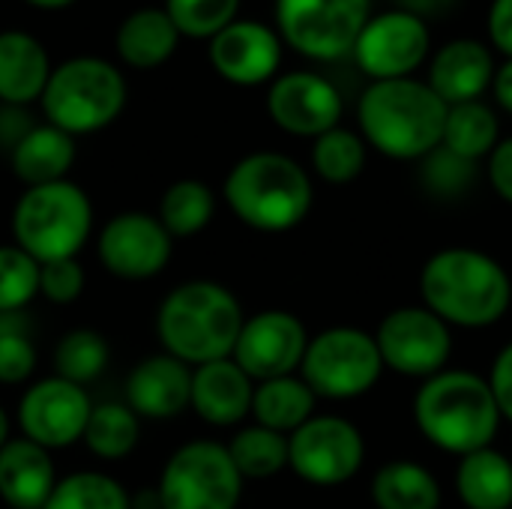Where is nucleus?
<instances>
[{"mask_svg": "<svg viewBox=\"0 0 512 509\" xmlns=\"http://www.w3.org/2000/svg\"><path fill=\"white\" fill-rule=\"evenodd\" d=\"M309 336L297 315L282 309L258 312L255 318L243 321V330L234 345V363L252 381H273L294 375L306 354Z\"/></svg>", "mask_w": 512, "mask_h": 509, "instance_id": "obj_14", "label": "nucleus"}, {"mask_svg": "<svg viewBox=\"0 0 512 509\" xmlns=\"http://www.w3.org/2000/svg\"><path fill=\"white\" fill-rule=\"evenodd\" d=\"M216 198L201 180H177L165 189L159 201V222L171 237H192L204 231L213 219Z\"/></svg>", "mask_w": 512, "mask_h": 509, "instance_id": "obj_30", "label": "nucleus"}, {"mask_svg": "<svg viewBox=\"0 0 512 509\" xmlns=\"http://www.w3.org/2000/svg\"><path fill=\"white\" fill-rule=\"evenodd\" d=\"M402 12H411L417 18H435V15H444L456 6V0H396Z\"/></svg>", "mask_w": 512, "mask_h": 509, "instance_id": "obj_45", "label": "nucleus"}, {"mask_svg": "<svg viewBox=\"0 0 512 509\" xmlns=\"http://www.w3.org/2000/svg\"><path fill=\"white\" fill-rule=\"evenodd\" d=\"M39 294V264L18 246H0V315L21 312Z\"/></svg>", "mask_w": 512, "mask_h": 509, "instance_id": "obj_37", "label": "nucleus"}, {"mask_svg": "<svg viewBox=\"0 0 512 509\" xmlns=\"http://www.w3.org/2000/svg\"><path fill=\"white\" fill-rule=\"evenodd\" d=\"M222 192L243 225L267 234L297 228L312 210L309 174L300 162L273 150L243 156L228 171Z\"/></svg>", "mask_w": 512, "mask_h": 509, "instance_id": "obj_5", "label": "nucleus"}, {"mask_svg": "<svg viewBox=\"0 0 512 509\" xmlns=\"http://www.w3.org/2000/svg\"><path fill=\"white\" fill-rule=\"evenodd\" d=\"M450 105L417 78L372 81L360 96L363 141L390 159H426L444 141Z\"/></svg>", "mask_w": 512, "mask_h": 509, "instance_id": "obj_2", "label": "nucleus"}, {"mask_svg": "<svg viewBox=\"0 0 512 509\" xmlns=\"http://www.w3.org/2000/svg\"><path fill=\"white\" fill-rule=\"evenodd\" d=\"M39 102L51 126L72 138L90 135L120 117L126 105V78L102 57H69L51 69Z\"/></svg>", "mask_w": 512, "mask_h": 509, "instance_id": "obj_6", "label": "nucleus"}, {"mask_svg": "<svg viewBox=\"0 0 512 509\" xmlns=\"http://www.w3.org/2000/svg\"><path fill=\"white\" fill-rule=\"evenodd\" d=\"M315 393L303 378L285 375L273 381H261L252 393V414L258 426L273 429L279 435L297 432L303 423H309L315 414Z\"/></svg>", "mask_w": 512, "mask_h": 509, "instance_id": "obj_27", "label": "nucleus"}, {"mask_svg": "<svg viewBox=\"0 0 512 509\" xmlns=\"http://www.w3.org/2000/svg\"><path fill=\"white\" fill-rule=\"evenodd\" d=\"M351 54L375 81L411 78V72L429 54V27L423 18L402 9L375 15L366 21Z\"/></svg>", "mask_w": 512, "mask_h": 509, "instance_id": "obj_13", "label": "nucleus"}, {"mask_svg": "<svg viewBox=\"0 0 512 509\" xmlns=\"http://www.w3.org/2000/svg\"><path fill=\"white\" fill-rule=\"evenodd\" d=\"M45 509H132V504L117 480L96 471H81L54 486Z\"/></svg>", "mask_w": 512, "mask_h": 509, "instance_id": "obj_34", "label": "nucleus"}, {"mask_svg": "<svg viewBox=\"0 0 512 509\" xmlns=\"http://www.w3.org/2000/svg\"><path fill=\"white\" fill-rule=\"evenodd\" d=\"M492 90H495V102L510 111L512 114V57L495 69V78H492Z\"/></svg>", "mask_w": 512, "mask_h": 509, "instance_id": "obj_46", "label": "nucleus"}, {"mask_svg": "<svg viewBox=\"0 0 512 509\" xmlns=\"http://www.w3.org/2000/svg\"><path fill=\"white\" fill-rule=\"evenodd\" d=\"M156 492L162 509H237L243 477L228 447L192 441L168 459Z\"/></svg>", "mask_w": 512, "mask_h": 509, "instance_id": "obj_9", "label": "nucleus"}, {"mask_svg": "<svg viewBox=\"0 0 512 509\" xmlns=\"http://www.w3.org/2000/svg\"><path fill=\"white\" fill-rule=\"evenodd\" d=\"M24 3L36 6V9H66V6H72L75 0H24Z\"/></svg>", "mask_w": 512, "mask_h": 509, "instance_id": "obj_47", "label": "nucleus"}, {"mask_svg": "<svg viewBox=\"0 0 512 509\" xmlns=\"http://www.w3.org/2000/svg\"><path fill=\"white\" fill-rule=\"evenodd\" d=\"M9 162H12L15 177L27 183V189L66 180V171L75 162V138L51 123L33 126L9 150Z\"/></svg>", "mask_w": 512, "mask_h": 509, "instance_id": "obj_25", "label": "nucleus"}, {"mask_svg": "<svg viewBox=\"0 0 512 509\" xmlns=\"http://www.w3.org/2000/svg\"><path fill=\"white\" fill-rule=\"evenodd\" d=\"M312 168L333 186L354 183L366 168V141L351 129H330L312 144Z\"/></svg>", "mask_w": 512, "mask_h": 509, "instance_id": "obj_33", "label": "nucleus"}, {"mask_svg": "<svg viewBox=\"0 0 512 509\" xmlns=\"http://www.w3.org/2000/svg\"><path fill=\"white\" fill-rule=\"evenodd\" d=\"M372 501L378 509H441V486L429 468L396 459L375 474Z\"/></svg>", "mask_w": 512, "mask_h": 509, "instance_id": "obj_28", "label": "nucleus"}, {"mask_svg": "<svg viewBox=\"0 0 512 509\" xmlns=\"http://www.w3.org/2000/svg\"><path fill=\"white\" fill-rule=\"evenodd\" d=\"M252 378L228 357L192 372V408L210 426H234L252 414Z\"/></svg>", "mask_w": 512, "mask_h": 509, "instance_id": "obj_21", "label": "nucleus"}, {"mask_svg": "<svg viewBox=\"0 0 512 509\" xmlns=\"http://www.w3.org/2000/svg\"><path fill=\"white\" fill-rule=\"evenodd\" d=\"M45 45L27 30H0V102L24 108L42 99L51 75Z\"/></svg>", "mask_w": 512, "mask_h": 509, "instance_id": "obj_22", "label": "nucleus"}, {"mask_svg": "<svg viewBox=\"0 0 512 509\" xmlns=\"http://www.w3.org/2000/svg\"><path fill=\"white\" fill-rule=\"evenodd\" d=\"M180 39V30L162 6H141L120 21L114 48L117 57L132 69H159L171 60Z\"/></svg>", "mask_w": 512, "mask_h": 509, "instance_id": "obj_24", "label": "nucleus"}, {"mask_svg": "<svg viewBox=\"0 0 512 509\" xmlns=\"http://www.w3.org/2000/svg\"><path fill=\"white\" fill-rule=\"evenodd\" d=\"M54 486V465L45 447L21 438L0 450V498L9 507L45 509Z\"/></svg>", "mask_w": 512, "mask_h": 509, "instance_id": "obj_23", "label": "nucleus"}, {"mask_svg": "<svg viewBox=\"0 0 512 509\" xmlns=\"http://www.w3.org/2000/svg\"><path fill=\"white\" fill-rule=\"evenodd\" d=\"M366 444L345 417H312L288 438V468L321 489L342 486L363 468Z\"/></svg>", "mask_w": 512, "mask_h": 509, "instance_id": "obj_11", "label": "nucleus"}, {"mask_svg": "<svg viewBox=\"0 0 512 509\" xmlns=\"http://www.w3.org/2000/svg\"><path fill=\"white\" fill-rule=\"evenodd\" d=\"M474 177H477V162H468V159L450 153L444 144L426 156L423 180L435 195H459V192L471 189Z\"/></svg>", "mask_w": 512, "mask_h": 509, "instance_id": "obj_39", "label": "nucleus"}, {"mask_svg": "<svg viewBox=\"0 0 512 509\" xmlns=\"http://www.w3.org/2000/svg\"><path fill=\"white\" fill-rule=\"evenodd\" d=\"M36 369V348L21 312L0 315V381L21 384Z\"/></svg>", "mask_w": 512, "mask_h": 509, "instance_id": "obj_38", "label": "nucleus"}, {"mask_svg": "<svg viewBox=\"0 0 512 509\" xmlns=\"http://www.w3.org/2000/svg\"><path fill=\"white\" fill-rule=\"evenodd\" d=\"M384 372L375 336L357 327H330L309 339L300 378L315 396L357 399L366 396Z\"/></svg>", "mask_w": 512, "mask_h": 509, "instance_id": "obj_8", "label": "nucleus"}, {"mask_svg": "<svg viewBox=\"0 0 512 509\" xmlns=\"http://www.w3.org/2000/svg\"><path fill=\"white\" fill-rule=\"evenodd\" d=\"M138 435H141L138 414L129 405L105 402V405H96L90 411V420H87V429H84V444L99 459L117 462V459H123V456H129L135 450Z\"/></svg>", "mask_w": 512, "mask_h": 509, "instance_id": "obj_31", "label": "nucleus"}, {"mask_svg": "<svg viewBox=\"0 0 512 509\" xmlns=\"http://www.w3.org/2000/svg\"><path fill=\"white\" fill-rule=\"evenodd\" d=\"M489 36L498 51L512 57V0H495L489 9Z\"/></svg>", "mask_w": 512, "mask_h": 509, "instance_id": "obj_43", "label": "nucleus"}, {"mask_svg": "<svg viewBox=\"0 0 512 509\" xmlns=\"http://www.w3.org/2000/svg\"><path fill=\"white\" fill-rule=\"evenodd\" d=\"M93 228V207L69 180L30 186L12 210V237L36 264L66 261L81 252Z\"/></svg>", "mask_w": 512, "mask_h": 509, "instance_id": "obj_7", "label": "nucleus"}, {"mask_svg": "<svg viewBox=\"0 0 512 509\" xmlns=\"http://www.w3.org/2000/svg\"><path fill=\"white\" fill-rule=\"evenodd\" d=\"M129 408L147 420H171L192 405V372L171 354L138 363L126 381Z\"/></svg>", "mask_w": 512, "mask_h": 509, "instance_id": "obj_19", "label": "nucleus"}, {"mask_svg": "<svg viewBox=\"0 0 512 509\" xmlns=\"http://www.w3.org/2000/svg\"><path fill=\"white\" fill-rule=\"evenodd\" d=\"M423 306L447 327L483 330L498 324L512 303V282L498 258L480 249H441L420 270Z\"/></svg>", "mask_w": 512, "mask_h": 509, "instance_id": "obj_1", "label": "nucleus"}, {"mask_svg": "<svg viewBox=\"0 0 512 509\" xmlns=\"http://www.w3.org/2000/svg\"><path fill=\"white\" fill-rule=\"evenodd\" d=\"M495 78V60L492 51L477 39H453L447 42L429 69V87L447 102H477Z\"/></svg>", "mask_w": 512, "mask_h": 509, "instance_id": "obj_20", "label": "nucleus"}, {"mask_svg": "<svg viewBox=\"0 0 512 509\" xmlns=\"http://www.w3.org/2000/svg\"><path fill=\"white\" fill-rule=\"evenodd\" d=\"M375 345L384 369H393L405 378H432L444 372L453 354L450 327L432 315L426 306L393 309L375 333Z\"/></svg>", "mask_w": 512, "mask_h": 509, "instance_id": "obj_12", "label": "nucleus"}, {"mask_svg": "<svg viewBox=\"0 0 512 509\" xmlns=\"http://www.w3.org/2000/svg\"><path fill=\"white\" fill-rule=\"evenodd\" d=\"M450 153L477 162L489 156L498 144V117L486 102H462L450 105L447 123H444V141Z\"/></svg>", "mask_w": 512, "mask_h": 509, "instance_id": "obj_29", "label": "nucleus"}, {"mask_svg": "<svg viewBox=\"0 0 512 509\" xmlns=\"http://www.w3.org/2000/svg\"><path fill=\"white\" fill-rule=\"evenodd\" d=\"M33 129V120L21 111V108H15V105H3L0 108V141L12 150L27 132Z\"/></svg>", "mask_w": 512, "mask_h": 509, "instance_id": "obj_44", "label": "nucleus"}, {"mask_svg": "<svg viewBox=\"0 0 512 509\" xmlns=\"http://www.w3.org/2000/svg\"><path fill=\"white\" fill-rule=\"evenodd\" d=\"M171 258V234L162 228L159 216L150 213H120L105 222L99 234V261L111 276L120 279H150L162 273Z\"/></svg>", "mask_w": 512, "mask_h": 509, "instance_id": "obj_16", "label": "nucleus"}, {"mask_svg": "<svg viewBox=\"0 0 512 509\" xmlns=\"http://www.w3.org/2000/svg\"><path fill=\"white\" fill-rule=\"evenodd\" d=\"M456 492L468 509H510L512 459L492 447L462 456L456 468Z\"/></svg>", "mask_w": 512, "mask_h": 509, "instance_id": "obj_26", "label": "nucleus"}, {"mask_svg": "<svg viewBox=\"0 0 512 509\" xmlns=\"http://www.w3.org/2000/svg\"><path fill=\"white\" fill-rule=\"evenodd\" d=\"M84 291V270L75 258L39 264V294L57 306L75 303Z\"/></svg>", "mask_w": 512, "mask_h": 509, "instance_id": "obj_40", "label": "nucleus"}, {"mask_svg": "<svg viewBox=\"0 0 512 509\" xmlns=\"http://www.w3.org/2000/svg\"><path fill=\"white\" fill-rule=\"evenodd\" d=\"M414 420L429 444L453 456H468L492 447L501 411L486 378L462 369H444L426 378L417 390Z\"/></svg>", "mask_w": 512, "mask_h": 509, "instance_id": "obj_3", "label": "nucleus"}, {"mask_svg": "<svg viewBox=\"0 0 512 509\" xmlns=\"http://www.w3.org/2000/svg\"><path fill=\"white\" fill-rule=\"evenodd\" d=\"M9 444V420H6V414H3V408H0V450Z\"/></svg>", "mask_w": 512, "mask_h": 509, "instance_id": "obj_48", "label": "nucleus"}, {"mask_svg": "<svg viewBox=\"0 0 512 509\" xmlns=\"http://www.w3.org/2000/svg\"><path fill=\"white\" fill-rule=\"evenodd\" d=\"M372 0H276V33L312 60L348 57L366 27Z\"/></svg>", "mask_w": 512, "mask_h": 509, "instance_id": "obj_10", "label": "nucleus"}, {"mask_svg": "<svg viewBox=\"0 0 512 509\" xmlns=\"http://www.w3.org/2000/svg\"><path fill=\"white\" fill-rule=\"evenodd\" d=\"M489 180L495 186V192L512 204V138L498 141L495 150L489 153Z\"/></svg>", "mask_w": 512, "mask_h": 509, "instance_id": "obj_42", "label": "nucleus"}, {"mask_svg": "<svg viewBox=\"0 0 512 509\" xmlns=\"http://www.w3.org/2000/svg\"><path fill=\"white\" fill-rule=\"evenodd\" d=\"M243 321V309L225 285L198 279L174 288L162 300L156 333L171 357L204 366L234 354Z\"/></svg>", "mask_w": 512, "mask_h": 509, "instance_id": "obj_4", "label": "nucleus"}, {"mask_svg": "<svg viewBox=\"0 0 512 509\" xmlns=\"http://www.w3.org/2000/svg\"><path fill=\"white\" fill-rule=\"evenodd\" d=\"M108 366V342L96 330H72L54 348L57 378L72 384H87L99 378Z\"/></svg>", "mask_w": 512, "mask_h": 509, "instance_id": "obj_35", "label": "nucleus"}, {"mask_svg": "<svg viewBox=\"0 0 512 509\" xmlns=\"http://www.w3.org/2000/svg\"><path fill=\"white\" fill-rule=\"evenodd\" d=\"M180 36L213 39L231 21H237L240 0H165L162 6Z\"/></svg>", "mask_w": 512, "mask_h": 509, "instance_id": "obj_36", "label": "nucleus"}, {"mask_svg": "<svg viewBox=\"0 0 512 509\" xmlns=\"http://www.w3.org/2000/svg\"><path fill=\"white\" fill-rule=\"evenodd\" d=\"M228 456L243 480H267L288 468V438L264 426H249L234 435Z\"/></svg>", "mask_w": 512, "mask_h": 509, "instance_id": "obj_32", "label": "nucleus"}, {"mask_svg": "<svg viewBox=\"0 0 512 509\" xmlns=\"http://www.w3.org/2000/svg\"><path fill=\"white\" fill-rule=\"evenodd\" d=\"M489 387L492 396L498 402L501 420L512 423V342L507 348H501V354L492 363V375H489Z\"/></svg>", "mask_w": 512, "mask_h": 509, "instance_id": "obj_41", "label": "nucleus"}, {"mask_svg": "<svg viewBox=\"0 0 512 509\" xmlns=\"http://www.w3.org/2000/svg\"><path fill=\"white\" fill-rule=\"evenodd\" d=\"M267 111L279 129L300 138H318L339 126L342 96L318 72H288L270 84Z\"/></svg>", "mask_w": 512, "mask_h": 509, "instance_id": "obj_17", "label": "nucleus"}, {"mask_svg": "<svg viewBox=\"0 0 512 509\" xmlns=\"http://www.w3.org/2000/svg\"><path fill=\"white\" fill-rule=\"evenodd\" d=\"M207 57L225 81L237 87H258L276 75L282 63V39L261 21L237 18L210 39Z\"/></svg>", "mask_w": 512, "mask_h": 509, "instance_id": "obj_18", "label": "nucleus"}, {"mask_svg": "<svg viewBox=\"0 0 512 509\" xmlns=\"http://www.w3.org/2000/svg\"><path fill=\"white\" fill-rule=\"evenodd\" d=\"M90 411L93 405L84 387L63 378H45L21 396L18 423L27 441L45 450H60L84 438Z\"/></svg>", "mask_w": 512, "mask_h": 509, "instance_id": "obj_15", "label": "nucleus"}]
</instances>
